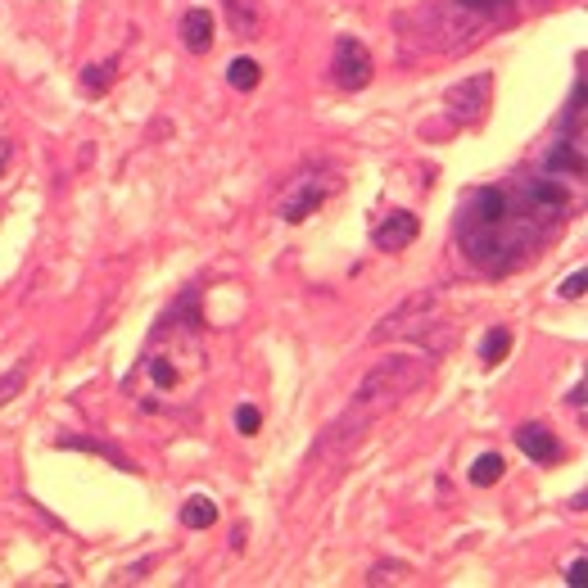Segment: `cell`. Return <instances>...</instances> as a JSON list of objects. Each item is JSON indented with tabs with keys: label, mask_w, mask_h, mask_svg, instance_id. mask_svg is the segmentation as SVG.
I'll list each match as a JSON object with an SVG mask.
<instances>
[{
	"label": "cell",
	"mask_w": 588,
	"mask_h": 588,
	"mask_svg": "<svg viewBox=\"0 0 588 588\" xmlns=\"http://www.w3.org/2000/svg\"><path fill=\"white\" fill-rule=\"evenodd\" d=\"M10 141H0V177H5V168H10Z\"/></svg>",
	"instance_id": "obj_26"
},
{
	"label": "cell",
	"mask_w": 588,
	"mask_h": 588,
	"mask_svg": "<svg viewBox=\"0 0 588 588\" xmlns=\"http://www.w3.org/2000/svg\"><path fill=\"white\" fill-rule=\"evenodd\" d=\"M181 41L190 55H209L213 50V14L209 10H186L181 14Z\"/></svg>",
	"instance_id": "obj_11"
},
{
	"label": "cell",
	"mask_w": 588,
	"mask_h": 588,
	"mask_svg": "<svg viewBox=\"0 0 588 588\" xmlns=\"http://www.w3.org/2000/svg\"><path fill=\"white\" fill-rule=\"evenodd\" d=\"M489 95H494V73H475L466 82H457L453 91L444 95V109L453 123L462 127H475L484 114H489Z\"/></svg>",
	"instance_id": "obj_6"
},
{
	"label": "cell",
	"mask_w": 588,
	"mask_h": 588,
	"mask_svg": "<svg viewBox=\"0 0 588 588\" xmlns=\"http://www.w3.org/2000/svg\"><path fill=\"white\" fill-rule=\"evenodd\" d=\"M258 426H263V412H258L254 403H240L236 408V430L240 435H258Z\"/></svg>",
	"instance_id": "obj_21"
},
{
	"label": "cell",
	"mask_w": 588,
	"mask_h": 588,
	"mask_svg": "<svg viewBox=\"0 0 588 588\" xmlns=\"http://www.w3.org/2000/svg\"><path fill=\"white\" fill-rule=\"evenodd\" d=\"M584 566H588V561L584 557H575V561H570V566H566V584H584Z\"/></svg>",
	"instance_id": "obj_24"
},
{
	"label": "cell",
	"mask_w": 588,
	"mask_h": 588,
	"mask_svg": "<svg viewBox=\"0 0 588 588\" xmlns=\"http://www.w3.org/2000/svg\"><path fill=\"white\" fill-rule=\"evenodd\" d=\"M213 521H218V507H213L209 498H190V503L181 507V525H186V530H209Z\"/></svg>",
	"instance_id": "obj_17"
},
{
	"label": "cell",
	"mask_w": 588,
	"mask_h": 588,
	"mask_svg": "<svg viewBox=\"0 0 588 588\" xmlns=\"http://www.w3.org/2000/svg\"><path fill=\"white\" fill-rule=\"evenodd\" d=\"M331 77H335V86H344V91H362V86L376 77L371 50L362 46L358 37H340L335 41V55H331Z\"/></svg>",
	"instance_id": "obj_7"
},
{
	"label": "cell",
	"mask_w": 588,
	"mask_h": 588,
	"mask_svg": "<svg viewBox=\"0 0 588 588\" xmlns=\"http://www.w3.org/2000/svg\"><path fill=\"white\" fill-rule=\"evenodd\" d=\"M453 5L471 19H498L503 10H512V0H453Z\"/></svg>",
	"instance_id": "obj_20"
},
{
	"label": "cell",
	"mask_w": 588,
	"mask_h": 588,
	"mask_svg": "<svg viewBox=\"0 0 588 588\" xmlns=\"http://www.w3.org/2000/svg\"><path fill=\"white\" fill-rule=\"evenodd\" d=\"M584 281H588V272L584 267H575V272L561 281V299H584Z\"/></svg>",
	"instance_id": "obj_22"
},
{
	"label": "cell",
	"mask_w": 588,
	"mask_h": 588,
	"mask_svg": "<svg viewBox=\"0 0 588 588\" xmlns=\"http://www.w3.org/2000/svg\"><path fill=\"white\" fill-rule=\"evenodd\" d=\"M570 209V186L548 172L503 186H475L457 209V245L475 272L512 276L543 254V245L570 222Z\"/></svg>",
	"instance_id": "obj_1"
},
{
	"label": "cell",
	"mask_w": 588,
	"mask_h": 588,
	"mask_svg": "<svg viewBox=\"0 0 588 588\" xmlns=\"http://www.w3.org/2000/svg\"><path fill=\"white\" fill-rule=\"evenodd\" d=\"M209 353H204V317H200V290L190 285L177 304L159 317L141 353V403L150 412H177L195 399Z\"/></svg>",
	"instance_id": "obj_2"
},
{
	"label": "cell",
	"mask_w": 588,
	"mask_h": 588,
	"mask_svg": "<svg viewBox=\"0 0 588 588\" xmlns=\"http://www.w3.org/2000/svg\"><path fill=\"white\" fill-rule=\"evenodd\" d=\"M114 77H118V59H105V64H86L82 68V91L86 95H100V91H109V86H114Z\"/></svg>",
	"instance_id": "obj_16"
},
{
	"label": "cell",
	"mask_w": 588,
	"mask_h": 588,
	"mask_svg": "<svg viewBox=\"0 0 588 588\" xmlns=\"http://www.w3.org/2000/svg\"><path fill=\"white\" fill-rule=\"evenodd\" d=\"M507 353H512V331H507V326H494V331L480 340V362L484 367H498Z\"/></svg>",
	"instance_id": "obj_14"
},
{
	"label": "cell",
	"mask_w": 588,
	"mask_h": 588,
	"mask_svg": "<svg viewBox=\"0 0 588 588\" xmlns=\"http://www.w3.org/2000/svg\"><path fill=\"white\" fill-rule=\"evenodd\" d=\"M516 448H521L534 466H552V462H561V453H566V448H561V439L552 435L543 421H525V426L516 430Z\"/></svg>",
	"instance_id": "obj_8"
},
{
	"label": "cell",
	"mask_w": 588,
	"mask_h": 588,
	"mask_svg": "<svg viewBox=\"0 0 588 588\" xmlns=\"http://www.w3.org/2000/svg\"><path fill=\"white\" fill-rule=\"evenodd\" d=\"M503 471H507L503 453H480V457H475V466H471V484H475V489H489V484L503 480Z\"/></svg>",
	"instance_id": "obj_15"
},
{
	"label": "cell",
	"mask_w": 588,
	"mask_h": 588,
	"mask_svg": "<svg viewBox=\"0 0 588 588\" xmlns=\"http://www.w3.org/2000/svg\"><path fill=\"white\" fill-rule=\"evenodd\" d=\"M28 371H32V353H28V358H19L10 371H5V376H0V403H10L14 394H19L23 380H28Z\"/></svg>",
	"instance_id": "obj_19"
},
{
	"label": "cell",
	"mask_w": 588,
	"mask_h": 588,
	"mask_svg": "<svg viewBox=\"0 0 588 588\" xmlns=\"http://www.w3.org/2000/svg\"><path fill=\"white\" fill-rule=\"evenodd\" d=\"M335 190H340V177H335L331 168H304L281 190V218L290 222V227H299V222L313 218V213L331 200Z\"/></svg>",
	"instance_id": "obj_5"
},
{
	"label": "cell",
	"mask_w": 588,
	"mask_h": 588,
	"mask_svg": "<svg viewBox=\"0 0 588 588\" xmlns=\"http://www.w3.org/2000/svg\"><path fill=\"white\" fill-rule=\"evenodd\" d=\"M222 10L231 19V32H240V37H258L263 32V5L258 0H222Z\"/></svg>",
	"instance_id": "obj_12"
},
{
	"label": "cell",
	"mask_w": 588,
	"mask_h": 588,
	"mask_svg": "<svg viewBox=\"0 0 588 588\" xmlns=\"http://www.w3.org/2000/svg\"><path fill=\"white\" fill-rule=\"evenodd\" d=\"M435 308H439V294L435 290L412 294L408 304H399L394 313H385V322L371 331V340H376V344H385V340H417V344H426V353L435 358V344H430V326H435V322H426Z\"/></svg>",
	"instance_id": "obj_4"
},
{
	"label": "cell",
	"mask_w": 588,
	"mask_h": 588,
	"mask_svg": "<svg viewBox=\"0 0 588 588\" xmlns=\"http://www.w3.org/2000/svg\"><path fill=\"white\" fill-rule=\"evenodd\" d=\"M570 403H575V408L584 412V380H575V389H570Z\"/></svg>",
	"instance_id": "obj_25"
},
{
	"label": "cell",
	"mask_w": 588,
	"mask_h": 588,
	"mask_svg": "<svg viewBox=\"0 0 588 588\" xmlns=\"http://www.w3.org/2000/svg\"><path fill=\"white\" fill-rule=\"evenodd\" d=\"M59 448H82V453H100V457H109V462L118 466V471H136L132 462H127V453H118L114 444H105V439H82V435H59L55 439Z\"/></svg>",
	"instance_id": "obj_13"
},
{
	"label": "cell",
	"mask_w": 588,
	"mask_h": 588,
	"mask_svg": "<svg viewBox=\"0 0 588 588\" xmlns=\"http://www.w3.org/2000/svg\"><path fill=\"white\" fill-rule=\"evenodd\" d=\"M227 82L236 86V91H254V86L263 82V68H258L254 59H231V64H227Z\"/></svg>",
	"instance_id": "obj_18"
},
{
	"label": "cell",
	"mask_w": 588,
	"mask_h": 588,
	"mask_svg": "<svg viewBox=\"0 0 588 588\" xmlns=\"http://www.w3.org/2000/svg\"><path fill=\"white\" fill-rule=\"evenodd\" d=\"M430 376V353L421 358V353H408V358H385L376 362V367L362 376L358 394H353V403L344 408V417L335 421L331 430H326L322 439V453L326 448H349L358 444L362 435H367L371 426H376L380 417H385L389 408H399L403 399H408L412 389L421 385V380Z\"/></svg>",
	"instance_id": "obj_3"
},
{
	"label": "cell",
	"mask_w": 588,
	"mask_h": 588,
	"mask_svg": "<svg viewBox=\"0 0 588 588\" xmlns=\"http://www.w3.org/2000/svg\"><path fill=\"white\" fill-rule=\"evenodd\" d=\"M385 579H403V566H376L367 575V584H385Z\"/></svg>",
	"instance_id": "obj_23"
},
{
	"label": "cell",
	"mask_w": 588,
	"mask_h": 588,
	"mask_svg": "<svg viewBox=\"0 0 588 588\" xmlns=\"http://www.w3.org/2000/svg\"><path fill=\"white\" fill-rule=\"evenodd\" d=\"M543 172H548V177H584V136H561V141H552L548 145V159H543Z\"/></svg>",
	"instance_id": "obj_10"
},
{
	"label": "cell",
	"mask_w": 588,
	"mask_h": 588,
	"mask_svg": "<svg viewBox=\"0 0 588 588\" xmlns=\"http://www.w3.org/2000/svg\"><path fill=\"white\" fill-rule=\"evenodd\" d=\"M417 231H421L417 213L394 209V213H385V222H376L371 240H376V249H385V254H399V249H408L412 240H417Z\"/></svg>",
	"instance_id": "obj_9"
}]
</instances>
